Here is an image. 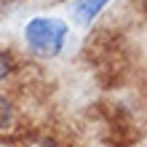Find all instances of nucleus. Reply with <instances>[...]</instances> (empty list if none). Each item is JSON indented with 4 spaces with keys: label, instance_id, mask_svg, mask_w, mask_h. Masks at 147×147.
Listing matches in <instances>:
<instances>
[{
    "label": "nucleus",
    "instance_id": "obj_1",
    "mask_svg": "<svg viewBox=\"0 0 147 147\" xmlns=\"http://www.w3.org/2000/svg\"><path fill=\"white\" fill-rule=\"evenodd\" d=\"M70 27L62 19H48V16H35L24 27V40L38 56H56L64 46V38Z\"/></svg>",
    "mask_w": 147,
    "mask_h": 147
},
{
    "label": "nucleus",
    "instance_id": "obj_2",
    "mask_svg": "<svg viewBox=\"0 0 147 147\" xmlns=\"http://www.w3.org/2000/svg\"><path fill=\"white\" fill-rule=\"evenodd\" d=\"M105 5H107V0H78L75 8H72V13H75L78 24H88Z\"/></svg>",
    "mask_w": 147,
    "mask_h": 147
},
{
    "label": "nucleus",
    "instance_id": "obj_4",
    "mask_svg": "<svg viewBox=\"0 0 147 147\" xmlns=\"http://www.w3.org/2000/svg\"><path fill=\"white\" fill-rule=\"evenodd\" d=\"M8 72H11V56L5 51H0V80L8 78Z\"/></svg>",
    "mask_w": 147,
    "mask_h": 147
},
{
    "label": "nucleus",
    "instance_id": "obj_3",
    "mask_svg": "<svg viewBox=\"0 0 147 147\" xmlns=\"http://www.w3.org/2000/svg\"><path fill=\"white\" fill-rule=\"evenodd\" d=\"M11 120H13V107H11V102L0 94V131L11 126Z\"/></svg>",
    "mask_w": 147,
    "mask_h": 147
}]
</instances>
